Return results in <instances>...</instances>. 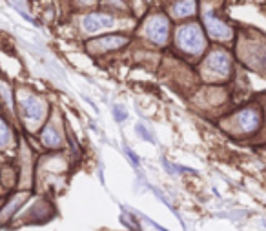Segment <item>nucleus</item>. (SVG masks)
<instances>
[{"label":"nucleus","mask_w":266,"mask_h":231,"mask_svg":"<svg viewBox=\"0 0 266 231\" xmlns=\"http://www.w3.org/2000/svg\"><path fill=\"white\" fill-rule=\"evenodd\" d=\"M177 44L181 46L182 49L192 51V53H199V51L204 47V37L203 31L199 26L195 24H190V26H184L182 29H179V35H177Z\"/></svg>","instance_id":"nucleus-1"},{"label":"nucleus","mask_w":266,"mask_h":231,"mask_svg":"<svg viewBox=\"0 0 266 231\" xmlns=\"http://www.w3.org/2000/svg\"><path fill=\"white\" fill-rule=\"evenodd\" d=\"M204 24H206V28H208V33L212 37H215V39H230L232 37V29L228 28L226 24H222L219 18L213 15L212 9L204 13Z\"/></svg>","instance_id":"nucleus-2"},{"label":"nucleus","mask_w":266,"mask_h":231,"mask_svg":"<svg viewBox=\"0 0 266 231\" xmlns=\"http://www.w3.org/2000/svg\"><path fill=\"white\" fill-rule=\"evenodd\" d=\"M146 35L157 44L166 42V39H168V20L164 17L152 18L146 26Z\"/></svg>","instance_id":"nucleus-3"},{"label":"nucleus","mask_w":266,"mask_h":231,"mask_svg":"<svg viewBox=\"0 0 266 231\" xmlns=\"http://www.w3.org/2000/svg\"><path fill=\"white\" fill-rule=\"evenodd\" d=\"M206 69L212 71L215 75H221V77H226L230 73V56L222 51H215L208 56L206 60Z\"/></svg>","instance_id":"nucleus-4"},{"label":"nucleus","mask_w":266,"mask_h":231,"mask_svg":"<svg viewBox=\"0 0 266 231\" xmlns=\"http://www.w3.org/2000/svg\"><path fill=\"white\" fill-rule=\"evenodd\" d=\"M115 26V18L104 17V15H88L84 18V29L88 33H97L101 29H108Z\"/></svg>","instance_id":"nucleus-5"},{"label":"nucleus","mask_w":266,"mask_h":231,"mask_svg":"<svg viewBox=\"0 0 266 231\" xmlns=\"http://www.w3.org/2000/svg\"><path fill=\"white\" fill-rule=\"evenodd\" d=\"M44 115V106L35 96H26L22 100V117L26 120H40Z\"/></svg>","instance_id":"nucleus-6"},{"label":"nucleus","mask_w":266,"mask_h":231,"mask_svg":"<svg viewBox=\"0 0 266 231\" xmlns=\"http://www.w3.org/2000/svg\"><path fill=\"white\" fill-rule=\"evenodd\" d=\"M235 120H237L239 128L243 131H246V133L257 130V126H259V122H261L259 113L255 111V109H244V111L239 113Z\"/></svg>","instance_id":"nucleus-7"},{"label":"nucleus","mask_w":266,"mask_h":231,"mask_svg":"<svg viewBox=\"0 0 266 231\" xmlns=\"http://www.w3.org/2000/svg\"><path fill=\"white\" fill-rule=\"evenodd\" d=\"M128 44L126 37H104V39L93 40L90 42V49L93 51H108V49H117L120 46Z\"/></svg>","instance_id":"nucleus-8"},{"label":"nucleus","mask_w":266,"mask_h":231,"mask_svg":"<svg viewBox=\"0 0 266 231\" xmlns=\"http://www.w3.org/2000/svg\"><path fill=\"white\" fill-rule=\"evenodd\" d=\"M171 11H173L175 17H188V15H192L195 11V2L193 0H181L173 6Z\"/></svg>","instance_id":"nucleus-9"},{"label":"nucleus","mask_w":266,"mask_h":231,"mask_svg":"<svg viewBox=\"0 0 266 231\" xmlns=\"http://www.w3.org/2000/svg\"><path fill=\"white\" fill-rule=\"evenodd\" d=\"M42 142L50 147L58 146V135H57V131H55L53 126H48V128L42 131Z\"/></svg>","instance_id":"nucleus-10"},{"label":"nucleus","mask_w":266,"mask_h":231,"mask_svg":"<svg viewBox=\"0 0 266 231\" xmlns=\"http://www.w3.org/2000/svg\"><path fill=\"white\" fill-rule=\"evenodd\" d=\"M7 140H9V131H7V126L0 120V147L4 146V144H7Z\"/></svg>","instance_id":"nucleus-11"},{"label":"nucleus","mask_w":266,"mask_h":231,"mask_svg":"<svg viewBox=\"0 0 266 231\" xmlns=\"http://www.w3.org/2000/svg\"><path fill=\"white\" fill-rule=\"evenodd\" d=\"M24 202V197H18L17 200H15V202L13 204H9V206H7V209L6 211H4V213H2V219H7V217H9V215L13 213V211H15V209L18 208V206H20V204Z\"/></svg>","instance_id":"nucleus-12"},{"label":"nucleus","mask_w":266,"mask_h":231,"mask_svg":"<svg viewBox=\"0 0 266 231\" xmlns=\"http://www.w3.org/2000/svg\"><path fill=\"white\" fill-rule=\"evenodd\" d=\"M115 113H117V117H119V119H124V113L120 111V109H115Z\"/></svg>","instance_id":"nucleus-13"}]
</instances>
